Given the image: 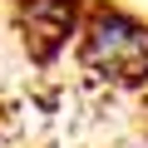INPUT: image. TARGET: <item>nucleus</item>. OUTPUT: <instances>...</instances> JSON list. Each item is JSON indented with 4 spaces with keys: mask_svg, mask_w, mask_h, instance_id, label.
Listing matches in <instances>:
<instances>
[{
    "mask_svg": "<svg viewBox=\"0 0 148 148\" xmlns=\"http://www.w3.org/2000/svg\"><path fill=\"white\" fill-rule=\"evenodd\" d=\"M79 59L114 79H143L148 74V20L123 5H94L79 30Z\"/></svg>",
    "mask_w": 148,
    "mask_h": 148,
    "instance_id": "1",
    "label": "nucleus"
}]
</instances>
